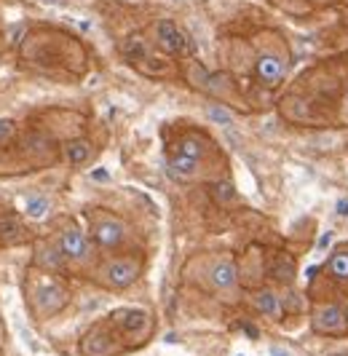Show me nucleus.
I'll return each mask as SVG.
<instances>
[{
    "label": "nucleus",
    "instance_id": "nucleus-13",
    "mask_svg": "<svg viewBox=\"0 0 348 356\" xmlns=\"http://www.w3.org/2000/svg\"><path fill=\"white\" fill-rule=\"evenodd\" d=\"M198 169V159H191V156H182V153H174L169 159V172L174 177H191Z\"/></svg>",
    "mask_w": 348,
    "mask_h": 356
},
{
    "label": "nucleus",
    "instance_id": "nucleus-1",
    "mask_svg": "<svg viewBox=\"0 0 348 356\" xmlns=\"http://www.w3.org/2000/svg\"><path fill=\"white\" fill-rule=\"evenodd\" d=\"M153 40L158 43V49L169 56H191L193 43L188 33H182L172 19H158L153 24Z\"/></svg>",
    "mask_w": 348,
    "mask_h": 356
},
{
    "label": "nucleus",
    "instance_id": "nucleus-17",
    "mask_svg": "<svg viewBox=\"0 0 348 356\" xmlns=\"http://www.w3.org/2000/svg\"><path fill=\"white\" fill-rule=\"evenodd\" d=\"M65 260H68V257L62 254V250H59V247H43V250H40V254H38V266L54 268V270L65 266Z\"/></svg>",
    "mask_w": 348,
    "mask_h": 356
},
{
    "label": "nucleus",
    "instance_id": "nucleus-5",
    "mask_svg": "<svg viewBox=\"0 0 348 356\" xmlns=\"http://www.w3.org/2000/svg\"><path fill=\"white\" fill-rule=\"evenodd\" d=\"M139 276V263L134 257H116L104 266V279L110 286H129Z\"/></svg>",
    "mask_w": 348,
    "mask_h": 356
},
{
    "label": "nucleus",
    "instance_id": "nucleus-7",
    "mask_svg": "<svg viewBox=\"0 0 348 356\" xmlns=\"http://www.w3.org/2000/svg\"><path fill=\"white\" fill-rule=\"evenodd\" d=\"M35 303H38V308L43 314H56L62 305L68 303V292H65V286L56 284V282H43L40 289H38Z\"/></svg>",
    "mask_w": 348,
    "mask_h": 356
},
{
    "label": "nucleus",
    "instance_id": "nucleus-12",
    "mask_svg": "<svg viewBox=\"0 0 348 356\" xmlns=\"http://www.w3.org/2000/svg\"><path fill=\"white\" fill-rule=\"evenodd\" d=\"M271 276L281 282V284H290L295 282V260L287 257V254H276L274 263H271Z\"/></svg>",
    "mask_w": 348,
    "mask_h": 356
},
{
    "label": "nucleus",
    "instance_id": "nucleus-11",
    "mask_svg": "<svg viewBox=\"0 0 348 356\" xmlns=\"http://www.w3.org/2000/svg\"><path fill=\"white\" fill-rule=\"evenodd\" d=\"M252 303H255V308L260 311L262 316H268V319H281V314H284L281 298H278L276 292H271V289H260V292L252 298Z\"/></svg>",
    "mask_w": 348,
    "mask_h": 356
},
{
    "label": "nucleus",
    "instance_id": "nucleus-28",
    "mask_svg": "<svg viewBox=\"0 0 348 356\" xmlns=\"http://www.w3.org/2000/svg\"><path fill=\"white\" fill-rule=\"evenodd\" d=\"M346 319H348V308H346Z\"/></svg>",
    "mask_w": 348,
    "mask_h": 356
},
{
    "label": "nucleus",
    "instance_id": "nucleus-21",
    "mask_svg": "<svg viewBox=\"0 0 348 356\" xmlns=\"http://www.w3.org/2000/svg\"><path fill=\"white\" fill-rule=\"evenodd\" d=\"M233 196H236V191H233L230 182H217V185H214V198H217V201H230Z\"/></svg>",
    "mask_w": 348,
    "mask_h": 356
},
{
    "label": "nucleus",
    "instance_id": "nucleus-9",
    "mask_svg": "<svg viewBox=\"0 0 348 356\" xmlns=\"http://www.w3.org/2000/svg\"><path fill=\"white\" fill-rule=\"evenodd\" d=\"M113 321L121 327V332L126 335H137L142 330H148V311H142V308H121V311H116L113 314Z\"/></svg>",
    "mask_w": 348,
    "mask_h": 356
},
{
    "label": "nucleus",
    "instance_id": "nucleus-16",
    "mask_svg": "<svg viewBox=\"0 0 348 356\" xmlns=\"http://www.w3.org/2000/svg\"><path fill=\"white\" fill-rule=\"evenodd\" d=\"M327 270L332 279L338 282H348V252H335L327 260Z\"/></svg>",
    "mask_w": 348,
    "mask_h": 356
},
{
    "label": "nucleus",
    "instance_id": "nucleus-20",
    "mask_svg": "<svg viewBox=\"0 0 348 356\" xmlns=\"http://www.w3.org/2000/svg\"><path fill=\"white\" fill-rule=\"evenodd\" d=\"M49 212V201H46V198H30V201H27V214H30V217H43V214Z\"/></svg>",
    "mask_w": 348,
    "mask_h": 356
},
{
    "label": "nucleus",
    "instance_id": "nucleus-15",
    "mask_svg": "<svg viewBox=\"0 0 348 356\" xmlns=\"http://www.w3.org/2000/svg\"><path fill=\"white\" fill-rule=\"evenodd\" d=\"M123 54H126L132 62H145V59L150 56V51H148V43H145L139 35L126 38V43H123Z\"/></svg>",
    "mask_w": 348,
    "mask_h": 356
},
{
    "label": "nucleus",
    "instance_id": "nucleus-2",
    "mask_svg": "<svg viewBox=\"0 0 348 356\" xmlns=\"http://www.w3.org/2000/svg\"><path fill=\"white\" fill-rule=\"evenodd\" d=\"M91 233H94V241L100 247L116 250V247H121L123 238H126V225H123L121 220H116L113 214L91 212Z\"/></svg>",
    "mask_w": 348,
    "mask_h": 356
},
{
    "label": "nucleus",
    "instance_id": "nucleus-26",
    "mask_svg": "<svg viewBox=\"0 0 348 356\" xmlns=\"http://www.w3.org/2000/svg\"><path fill=\"white\" fill-rule=\"evenodd\" d=\"M338 212H340V214H348V201H340V207H338Z\"/></svg>",
    "mask_w": 348,
    "mask_h": 356
},
{
    "label": "nucleus",
    "instance_id": "nucleus-6",
    "mask_svg": "<svg viewBox=\"0 0 348 356\" xmlns=\"http://www.w3.org/2000/svg\"><path fill=\"white\" fill-rule=\"evenodd\" d=\"M59 250H62V254H65L68 260L81 263V260H86L88 254H91V244H88L86 233L81 231V228L70 225V228H65L62 236H59Z\"/></svg>",
    "mask_w": 348,
    "mask_h": 356
},
{
    "label": "nucleus",
    "instance_id": "nucleus-3",
    "mask_svg": "<svg viewBox=\"0 0 348 356\" xmlns=\"http://www.w3.org/2000/svg\"><path fill=\"white\" fill-rule=\"evenodd\" d=\"M313 332H322V335H346L348 332V319H346V308L335 303H324L313 311L311 319Z\"/></svg>",
    "mask_w": 348,
    "mask_h": 356
},
{
    "label": "nucleus",
    "instance_id": "nucleus-10",
    "mask_svg": "<svg viewBox=\"0 0 348 356\" xmlns=\"http://www.w3.org/2000/svg\"><path fill=\"white\" fill-rule=\"evenodd\" d=\"M81 351L84 356H110L116 351V340L102 330H91L81 343Z\"/></svg>",
    "mask_w": 348,
    "mask_h": 356
},
{
    "label": "nucleus",
    "instance_id": "nucleus-25",
    "mask_svg": "<svg viewBox=\"0 0 348 356\" xmlns=\"http://www.w3.org/2000/svg\"><path fill=\"white\" fill-rule=\"evenodd\" d=\"M271 356H290V351H287V348H274Z\"/></svg>",
    "mask_w": 348,
    "mask_h": 356
},
{
    "label": "nucleus",
    "instance_id": "nucleus-19",
    "mask_svg": "<svg viewBox=\"0 0 348 356\" xmlns=\"http://www.w3.org/2000/svg\"><path fill=\"white\" fill-rule=\"evenodd\" d=\"M19 238V222L14 217L0 220V241H17Z\"/></svg>",
    "mask_w": 348,
    "mask_h": 356
},
{
    "label": "nucleus",
    "instance_id": "nucleus-18",
    "mask_svg": "<svg viewBox=\"0 0 348 356\" xmlns=\"http://www.w3.org/2000/svg\"><path fill=\"white\" fill-rule=\"evenodd\" d=\"M177 153L191 156V159H201V156H204V143H201V137H196V134L182 137L180 145H177Z\"/></svg>",
    "mask_w": 348,
    "mask_h": 356
},
{
    "label": "nucleus",
    "instance_id": "nucleus-24",
    "mask_svg": "<svg viewBox=\"0 0 348 356\" xmlns=\"http://www.w3.org/2000/svg\"><path fill=\"white\" fill-rule=\"evenodd\" d=\"M209 115H212L217 124H230V113L223 110V107H212V110H209Z\"/></svg>",
    "mask_w": 348,
    "mask_h": 356
},
{
    "label": "nucleus",
    "instance_id": "nucleus-23",
    "mask_svg": "<svg viewBox=\"0 0 348 356\" xmlns=\"http://www.w3.org/2000/svg\"><path fill=\"white\" fill-rule=\"evenodd\" d=\"M311 8H316V11H324V8H335V6H340L343 0H306Z\"/></svg>",
    "mask_w": 348,
    "mask_h": 356
},
{
    "label": "nucleus",
    "instance_id": "nucleus-14",
    "mask_svg": "<svg viewBox=\"0 0 348 356\" xmlns=\"http://www.w3.org/2000/svg\"><path fill=\"white\" fill-rule=\"evenodd\" d=\"M65 156H68V161L72 166H81V163H86L91 159V145L86 140H70L65 145Z\"/></svg>",
    "mask_w": 348,
    "mask_h": 356
},
{
    "label": "nucleus",
    "instance_id": "nucleus-4",
    "mask_svg": "<svg viewBox=\"0 0 348 356\" xmlns=\"http://www.w3.org/2000/svg\"><path fill=\"white\" fill-rule=\"evenodd\" d=\"M284 72H287V59L284 54L278 51H260L258 56V65H255V75L265 89H276L278 83L284 81Z\"/></svg>",
    "mask_w": 348,
    "mask_h": 356
},
{
    "label": "nucleus",
    "instance_id": "nucleus-27",
    "mask_svg": "<svg viewBox=\"0 0 348 356\" xmlns=\"http://www.w3.org/2000/svg\"><path fill=\"white\" fill-rule=\"evenodd\" d=\"M343 105H346V110H348V91H346V97H343Z\"/></svg>",
    "mask_w": 348,
    "mask_h": 356
},
{
    "label": "nucleus",
    "instance_id": "nucleus-8",
    "mask_svg": "<svg viewBox=\"0 0 348 356\" xmlns=\"http://www.w3.org/2000/svg\"><path fill=\"white\" fill-rule=\"evenodd\" d=\"M209 282H212V286H214L217 292L230 295V292H236V286H239V270H236V266H233L230 260H220L217 266L212 268Z\"/></svg>",
    "mask_w": 348,
    "mask_h": 356
},
{
    "label": "nucleus",
    "instance_id": "nucleus-22",
    "mask_svg": "<svg viewBox=\"0 0 348 356\" xmlns=\"http://www.w3.org/2000/svg\"><path fill=\"white\" fill-rule=\"evenodd\" d=\"M11 137H14V124L6 121V118H0V143H8Z\"/></svg>",
    "mask_w": 348,
    "mask_h": 356
}]
</instances>
